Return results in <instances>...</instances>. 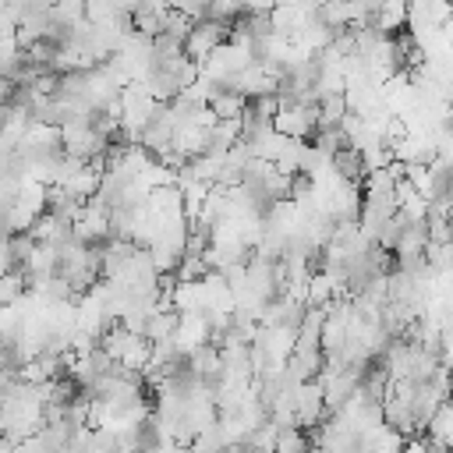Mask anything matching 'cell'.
Segmentation results:
<instances>
[{"label":"cell","instance_id":"1","mask_svg":"<svg viewBox=\"0 0 453 453\" xmlns=\"http://www.w3.org/2000/svg\"><path fill=\"white\" fill-rule=\"evenodd\" d=\"M223 42H230V25L205 18V21H198V25L191 28V35L184 39V57H188V60H195V64L202 67V64H205V60H209Z\"/></svg>","mask_w":453,"mask_h":453},{"label":"cell","instance_id":"2","mask_svg":"<svg viewBox=\"0 0 453 453\" xmlns=\"http://www.w3.org/2000/svg\"><path fill=\"white\" fill-rule=\"evenodd\" d=\"M209 110H212L216 120H241V113L248 110V96H241L237 88H219L216 85V92L209 99Z\"/></svg>","mask_w":453,"mask_h":453}]
</instances>
